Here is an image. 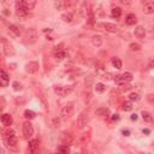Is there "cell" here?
<instances>
[{"label":"cell","mask_w":154,"mask_h":154,"mask_svg":"<svg viewBox=\"0 0 154 154\" xmlns=\"http://www.w3.org/2000/svg\"><path fill=\"white\" fill-rule=\"evenodd\" d=\"M0 44H1V47H3V51H4L5 55L10 57V55H13V54H15L13 46L11 45V42H10L7 39H5V37H0Z\"/></svg>","instance_id":"6da1fadb"},{"label":"cell","mask_w":154,"mask_h":154,"mask_svg":"<svg viewBox=\"0 0 154 154\" xmlns=\"http://www.w3.org/2000/svg\"><path fill=\"white\" fill-rule=\"evenodd\" d=\"M81 140H82V143H88L89 141H90V135L89 134H87V133H84V134H82V137H81Z\"/></svg>","instance_id":"1f68e13d"},{"label":"cell","mask_w":154,"mask_h":154,"mask_svg":"<svg viewBox=\"0 0 154 154\" xmlns=\"http://www.w3.org/2000/svg\"><path fill=\"white\" fill-rule=\"evenodd\" d=\"M111 15L113 18H119L122 16V9L120 7H113L112 11H111Z\"/></svg>","instance_id":"603a6c76"},{"label":"cell","mask_w":154,"mask_h":154,"mask_svg":"<svg viewBox=\"0 0 154 154\" xmlns=\"http://www.w3.org/2000/svg\"><path fill=\"white\" fill-rule=\"evenodd\" d=\"M22 3H23V5H24V7H26L27 10H33L34 7H35V5H36V3H37V0H22Z\"/></svg>","instance_id":"e0dca14e"},{"label":"cell","mask_w":154,"mask_h":154,"mask_svg":"<svg viewBox=\"0 0 154 154\" xmlns=\"http://www.w3.org/2000/svg\"><path fill=\"white\" fill-rule=\"evenodd\" d=\"M129 99H130V101H137L140 99V96L137 93H131L130 95H129Z\"/></svg>","instance_id":"836d02e7"},{"label":"cell","mask_w":154,"mask_h":154,"mask_svg":"<svg viewBox=\"0 0 154 154\" xmlns=\"http://www.w3.org/2000/svg\"><path fill=\"white\" fill-rule=\"evenodd\" d=\"M24 39H26V44H28V45L35 44L36 40H37V31H36V29L29 28L26 31V36H24Z\"/></svg>","instance_id":"7a4b0ae2"},{"label":"cell","mask_w":154,"mask_h":154,"mask_svg":"<svg viewBox=\"0 0 154 154\" xmlns=\"http://www.w3.org/2000/svg\"><path fill=\"white\" fill-rule=\"evenodd\" d=\"M89 120H90V117H89L88 113L87 112H81L78 118H77V125H78V128L83 129L84 126H87L88 123H89Z\"/></svg>","instance_id":"277c9868"},{"label":"cell","mask_w":154,"mask_h":154,"mask_svg":"<svg viewBox=\"0 0 154 154\" xmlns=\"http://www.w3.org/2000/svg\"><path fill=\"white\" fill-rule=\"evenodd\" d=\"M143 134H149V130H148V129H144V130H143Z\"/></svg>","instance_id":"7bdbcfd3"},{"label":"cell","mask_w":154,"mask_h":154,"mask_svg":"<svg viewBox=\"0 0 154 154\" xmlns=\"http://www.w3.org/2000/svg\"><path fill=\"white\" fill-rule=\"evenodd\" d=\"M4 141H5V144L7 147H16V144H17V139H16L15 135L4 137Z\"/></svg>","instance_id":"8fae6325"},{"label":"cell","mask_w":154,"mask_h":154,"mask_svg":"<svg viewBox=\"0 0 154 154\" xmlns=\"http://www.w3.org/2000/svg\"><path fill=\"white\" fill-rule=\"evenodd\" d=\"M0 120H1V123L6 126V128H9L11 124H12V117L10 116V115H7V113H6V115H3L1 117H0Z\"/></svg>","instance_id":"9a60e30c"},{"label":"cell","mask_w":154,"mask_h":154,"mask_svg":"<svg viewBox=\"0 0 154 154\" xmlns=\"http://www.w3.org/2000/svg\"><path fill=\"white\" fill-rule=\"evenodd\" d=\"M22 130H23V136H24V139H27V140H29L30 137L34 135V128H33V125L29 123V122H26V123L23 124Z\"/></svg>","instance_id":"5b68a950"},{"label":"cell","mask_w":154,"mask_h":154,"mask_svg":"<svg viewBox=\"0 0 154 154\" xmlns=\"http://www.w3.org/2000/svg\"><path fill=\"white\" fill-rule=\"evenodd\" d=\"M54 57H55V59H57V60H63V59L66 57V52L64 51V50H61V51H57V52H54Z\"/></svg>","instance_id":"cb8c5ba5"},{"label":"cell","mask_w":154,"mask_h":154,"mask_svg":"<svg viewBox=\"0 0 154 154\" xmlns=\"http://www.w3.org/2000/svg\"><path fill=\"white\" fill-rule=\"evenodd\" d=\"M125 23L128 24V26H135V24L137 23V17L134 13H129L125 17Z\"/></svg>","instance_id":"2e32d148"},{"label":"cell","mask_w":154,"mask_h":154,"mask_svg":"<svg viewBox=\"0 0 154 154\" xmlns=\"http://www.w3.org/2000/svg\"><path fill=\"white\" fill-rule=\"evenodd\" d=\"M131 119H133V120H136V119H137V115H136V113L131 116Z\"/></svg>","instance_id":"b9f144b4"},{"label":"cell","mask_w":154,"mask_h":154,"mask_svg":"<svg viewBox=\"0 0 154 154\" xmlns=\"http://www.w3.org/2000/svg\"><path fill=\"white\" fill-rule=\"evenodd\" d=\"M112 119H113V120H118V119H119V117H118V115H113V117H112Z\"/></svg>","instance_id":"60d3db41"},{"label":"cell","mask_w":154,"mask_h":154,"mask_svg":"<svg viewBox=\"0 0 154 154\" xmlns=\"http://www.w3.org/2000/svg\"><path fill=\"white\" fill-rule=\"evenodd\" d=\"M1 1H3V0H0V3H1Z\"/></svg>","instance_id":"ee69618b"},{"label":"cell","mask_w":154,"mask_h":154,"mask_svg":"<svg viewBox=\"0 0 154 154\" xmlns=\"http://www.w3.org/2000/svg\"><path fill=\"white\" fill-rule=\"evenodd\" d=\"M61 18L64 22H68V23H71L72 22V13L71 12H66V13H63Z\"/></svg>","instance_id":"f1b7e54d"},{"label":"cell","mask_w":154,"mask_h":154,"mask_svg":"<svg viewBox=\"0 0 154 154\" xmlns=\"http://www.w3.org/2000/svg\"><path fill=\"white\" fill-rule=\"evenodd\" d=\"M129 48H130V51H131V52H137V51H140V50H141V45H140V44H135V42H133V44H130Z\"/></svg>","instance_id":"4dcf8cb0"},{"label":"cell","mask_w":154,"mask_h":154,"mask_svg":"<svg viewBox=\"0 0 154 154\" xmlns=\"http://www.w3.org/2000/svg\"><path fill=\"white\" fill-rule=\"evenodd\" d=\"M95 90L98 93H104L105 90H106V86H105L104 83H96L95 86Z\"/></svg>","instance_id":"f546056e"},{"label":"cell","mask_w":154,"mask_h":154,"mask_svg":"<svg viewBox=\"0 0 154 154\" xmlns=\"http://www.w3.org/2000/svg\"><path fill=\"white\" fill-rule=\"evenodd\" d=\"M29 13V10H27L26 7H24L22 0H18L17 3H16V15L18 16V17H27Z\"/></svg>","instance_id":"8992f818"},{"label":"cell","mask_w":154,"mask_h":154,"mask_svg":"<svg viewBox=\"0 0 154 154\" xmlns=\"http://www.w3.org/2000/svg\"><path fill=\"white\" fill-rule=\"evenodd\" d=\"M39 63L37 61H30L27 64V66H26V70L27 72H29V74H36V72L39 71Z\"/></svg>","instance_id":"30bf717a"},{"label":"cell","mask_w":154,"mask_h":154,"mask_svg":"<svg viewBox=\"0 0 154 154\" xmlns=\"http://www.w3.org/2000/svg\"><path fill=\"white\" fill-rule=\"evenodd\" d=\"M12 135H15V131L11 130V129H7V130L3 131V136L4 137H6V136H12Z\"/></svg>","instance_id":"d590c367"},{"label":"cell","mask_w":154,"mask_h":154,"mask_svg":"<svg viewBox=\"0 0 154 154\" xmlns=\"http://www.w3.org/2000/svg\"><path fill=\"white\" fill-rule=\"evenodd\" d=\"M123 135L124 136H129V135H130V131H129V130H123Z\"/></svg>","instance_id":"f35d334b"},{"label":"cell","mask_w":154,"mask_h":154,"mask_svg":"<svg viewBox=\"0 0 154 154\" xmlns=\"http://www.w3.org/2000/svg\"><path fill=\"white\" fill-rule=\"evenodd\" d=\"M28 148H29V151L31 153H36L39 151V148H40V142H39V140H31V141H29Z\"/></svg>","instance_id":"4fadbf2b"},{"label":"cell","mask_w":154,"mask_h":154,"mask_svg":"<svg viewBox=\"0 0 154 154\" xmlns=\"http://www.w3.org/2000/svg\"><path fill=\"white\" fill-rule=\"evenodd\" d=\"M72 113H74V105H72L71 102L65 105L61 111H60V119L61 120H68L71 116H72Z\"/></svg>","instance_id":"3957f363"},{"label":"cell","mask_w":154,"mask_h":154,"mask_svg":"<svg viewBox=\"0 0 154 154\" xmlns=\"http://www.w3.org/2000/svg\"><path fill=\"white\" fill-rule=\"evenodd\" d=\"M90 40H92V45L95 46V47H100L102 45V42H104V40H102V37L100 35H94V36H92Z\"/></svg>","instance_id":"d6986e66"},{"label":"cell","mask_w":154,"mask_h":154,"mask_svg":"<svg viewBox=\"0 0 154 154\" xmlns=\"http://www.w3.org/2000/svg\"><path fill=\"white\" fill-rule=\"evenodd\" d=\"M111 77H112V75H111V74H105L102 78H104V79H107V81H108V79H111Z\"/></svg>","instance_id":"74e56055"},{"label":"cell","mask_w":154,"mask_h":154,"mask_svg":"<svg viewBox=\"0 0 154 154\" xmlns=\"http://www.w3.org/2000/svg\"><path fill=\"white\" fill-rule=\"evenodd\" d=\"M122 110H123L124 112H130L133 110V104L131 101H125L122 104Z\"/></svg>","instance_id":"7402d4cb"},{"label":"cell","mask_w":154,"mask_h":154,"mask_svg":"<svg viewBox=\"0 0 154 154\" xmlns=\"http://www.w3.org/2000/svg\"><path fill=\"white\" fill-rule=\"evenodd\" d=\"M120 76H122V78H123L124 82H126V83H129V82H131V81H133V75L130 74V72H124V74L120 75Z\"/></svg>","instance_id":"484cf974"},{"label":"cell","mask_w":154,"mask_h":154,"mask_svg":"<svg viewBox=\"0 0 154 154\" xmlns=\"http://www.w3.org/2000/svg\"><path fill=\"white\" fill-rule=\"evenodd\" d=\"M135 36L139 37V39H144L146 36V29L142 26H139L135 28Z\"/></svg>","instance_id":"ac0fdd59"},{"label":"cell","mask_w":154,"mask_h":154,"mask_svg":"<svg viewBox=\"0 0 154 154\" xmlns=\"http://www.w3.org/2000/svg\"><path fill=\"white\" fill-rule=\"evenodd\" d=\"M9 83H10L9 75H7L4 70H0V87L5 88V87L9 86Z\"/></svg>","instance_id":"ba28073f"},{"label":"cell","mask_w":154,"mask_h":154,"mask_svg":"<svg viewBox=\"0 0 154 154\" xmlns=\"http://www.w3.org/2000/svg\"><path fill=\"white\" fill-rule=\"evenodd\" d=\"M95 17H94V12L92 10V7H88V10H87V23H88V26H94V21Z\"/></svg>","instance_id":"5bb4252c"},{"label":"cell","mask_w":154,"mask_h":154,"mask_svg":"<svg viewBox=\"0 0 154 154\" xmlns=\"http://www.w3.org/2000/svg\"><path fill=\"white\" fill-rule=\"evenodd\" d=\"M142 118H143V120H144V122H147V123H151V122L153 120L152 115H151L149 112H146V111H143V112H142Z\"/></svg>","instance_id":"4316f807"},{"label":"cell","mask_w":154,"mask_h":154,"mask_svg":"<svg viewBox=\"0 0 154 154\" xmlns=\"http://www.w3.org/2000/svg\"><path fill=\"white\" fill-rule=\"evenodd\" d=\"M99 27H102L104 30L108 31V33H117L118 31V27L116 26V24L113 23H102V24H98Z\"/></svg>","instance_id":"9c48e42d"},{"label":"cell","mask_w":154,"mask_h":154,"mask_svg":"<svg viewBox=\"0 0 154 154\" xmlns=\"http://www.w3.org/2000/svg\"><path fill=\"white\" fill-rule=\"evenodd\" d=\"M58 152H61V153H69L70 152V149H69V147H68V144H63V146H60V147L57 149Z\"/></svg>","instance_id":"d6a6232c"},{"label":"cell","mask_w":154,"mask_h":154,"mask_svg":"<svg viewBox=\"0 0 154 154\" xmlns=\"http://www.w3.org/2000/svg\"><path fill=\"white\" fill-rule=\"evenodd\" d=\"M143 12L146 15H152L154 12V5L153 3H147L144 6H143Z\"/></svg>","instance_id":"ffe728a7"},{"label":"cell","mask_w":154,"mask_h":154,"mask_svg":"<svg viewBox=\"0 0 154 154\" xmlns=\"http://www.w3.org/2000/svg\"><path fill=\"white\" fill-rule=\"evenodd\" d=\"M95 115L101 118H107L110 116V110L106 107H99L98 110H95Z\"/></svg>","instance_id":"7c38bea8"},{"label":"cell","mask_w":154,"mask_h":154,"mask_svg":"<svg viewBox=\"0 0 154 154\" xmlns=\"http://www.w3.org/2000/svg\"><path fill=\"white\" fill-rule=\"evenodd\" d=\"M153 63H154L153 60H151V61H149V65H148V69H149V70H151V69H153Z\"/></svg>","instance_id":"ab89813d"},{"label":"cell","mask_w":154,"mask_h":154,"mask_svg":"<svg viewBox=\"0 0 154 154\" xmlns=\"http://www.w3.org/2000/svg\"><path fill=\"white\" fill-rule=\"evenodd\" d=\"M119 1H120L122 4H124V5H130L133 0H119Z\"/></svg>","instance_id":"8d00e7d4"},{"label":"cell","mask_w":154,"mask_h":154,"mask_svg":"<svg viewBox=\"0 0 154 154\" xmlns=\"http://www.w3.org/2000/svg\"><path fill=\"white\" fill-rule=\"evenodd\" d=\"M54 93L58 96H66L72 92V87H63V86H55L53 88Z\"/></svg>","instance_id":"52a82bcc"},{"label":"cell","mask_w":154,"mask_h":154,"mask_svg":"<svg viewBox=\"0 0 154 154\" xmlns=\"http://www.w3.org/2000/svg\"><path fill=\"white\" fill-rule=\"evenodd\" d=\"M9 30H10V33H12L13 36H16V37H18V36L21 35V30H19V28H18L17 26H15V24H11V26L9 27Z\"/></svg>","instance_id":"44dd1931"},{"label":"cell","mask_w":154,"mask_h":154,"mask_svg":"<svg viewBox=\"0 0 154 154\" xmlns=\"http://www.w3.org/2000/svg\"><path fill=\"white\" fill-rule=\"evenodd\" d=\"M24 117L27 119H34L35 118V112L31 110H26L24 111Z\"/></svg>","instance_id":"83f0119b"},{"label":"cell","mask_w":154,"mask_h":154,"mask_svg":"<svg viewBox=\"0 0 154 154\" xmlns=\"http://www.w3.org/2000/svg\"><path fill=\"white\" fill-rule=\"evenodd\" d=\"M12 87H13V89L15 90H22V84L19 83V82H17V81H16V82H13V84H12Z\"/></svg>","instance_id":"e575fe53"},{"label":"cell","mask_w":154,"mask_h":154,"mask_svg":"<svg viewBox=\"0 0 154 154\" xmlns=\"http://www.w3.org/2000/svg\"><path fill=\"white\" fill-rule=\"evenodd\" d=\"M111 63H112V65H113V68H116V69H122V60L119 59V58H117V57H115V58H112V60H111Z\"/></svg>","instance_id":"d4e9b609"}]
</instances>
